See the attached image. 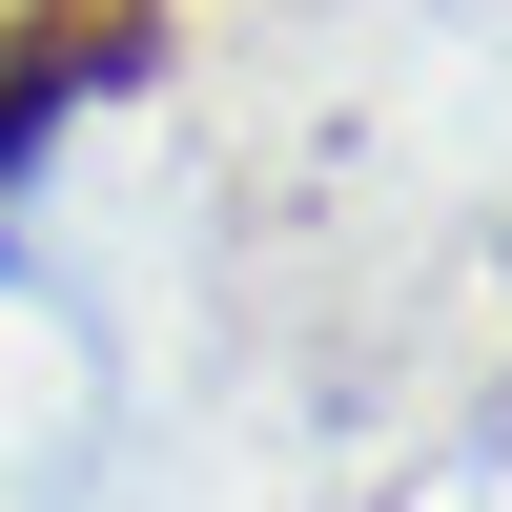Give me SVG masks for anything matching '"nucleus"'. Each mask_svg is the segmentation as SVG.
<instances>
[{"mask_svg": "<svg viewBox=\"0 0 512 512\" xmlns=\"http://www.w3.org/2000/svg\"><path fill=\"white\" fill-rule=\"evenodd\" d=\"M144 62H164V0H0V164H41L62 103H103Z\"/></svg>", "mask_w": 512, "mask_h": 512, "instance_id": "f257e3e1", "label": "nucleus"}]
</instances>
